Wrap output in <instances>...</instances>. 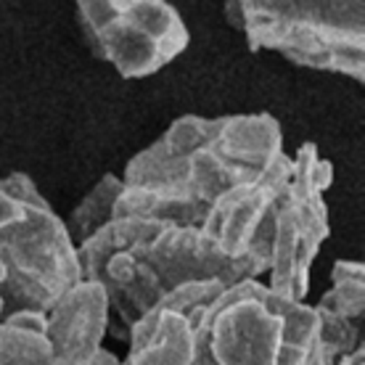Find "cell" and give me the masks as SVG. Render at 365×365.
<instances>
[{
	"label": "cell",
	"instance_id": "15",
	"mask_svg": "<svg viewBox=\"0 0 365 365\" xmlns=\"http://www.w3.org/2000/svg\"><path fill=\"white\" fill-rule=\"evenodd\" d=\"M83 365H122V360H119L114 352H109V349H103L101 347L96 355L91 357V360H85Z\"/></svg>",
	"mask_w": 365,
	"mask_h": 365
},
{
	"label": "cell",
	"instance_id": "6",
	"mask_svg": "<svg viewBox=\"0 0 365 365\" xmlns=\"http://www.w3.org/2000/svg\"><path fill=\"white\" fill-rule=\"evenodd\" d=\"M74 6L91 51L125 80L165 69L191 40L170 0H74Z\"/></svg>",
	"mask_w": 365,
	"mask_h": 365
},
{
	"label": "cell",
	"instance_id": "9",
	"mask_svg": "<svg viewBox=\"0 0 365 365\" xmlns=\"http://www.w3.org/2000/svg\"><path fill=\"white\" fill-rule=\"evenodd\" d=\"M228 286L217 281L185 283L165 294L154 307L128 331V357L122 365H191V318L215 302Z\"/></svg>",
	"mask_w": 365,
	"mask_h": 365
},
{
	"label": "cell",
	"instance_id": "3",
	"mask_svg": "<svg viewBox=\"0 0 365 365\" xmlns=\"http://www.w3.org/2000/svg\"><path fill=\"white\" fill-rule=\"evenodd\" d=\"M252 51L365 83V0H225Z\"/></svg>",
	"mask_w": 365,
	"mask_h": 365
},
{
	"label": "cell",
	"instance_id": "10",
	"mask_svg": "<svg viewBox=\"0 0 365 365\" xmlns=\"http://www.w3.org/2000/svg\"><path fill=\"white\" fill-rule=\"evenodd\" d=\"M109 297L96 281L74 283L46 312V339L53 365H83L109 334Z\"/></svg>",
	"mask_w": 365,
	"mask_h": 365
},
{
	"label": "cell",
	"instance_id": "17",
	"mask_svg": "<svg viewBox=\"0 0 365 365\" xmlns=\"http://www.w3.org/2000/svg\"><path fill=\"white\" fill-rule=\"evenodd\" d=\"M0 283H3V265H0Z\"/></svg>",
	"mask_w": 365,
	"mask_h": 365
},
{
	"label": "cell",
	"instance_id": "1",
	"mask_svg": "<svg viewBox=\"0 0 365 365\" xmlns=\"http://www.w3.org/2000/svg\"><path fill=\"white\" fill-rule=\"evenodd\" d=\"M281 151L273 114H185L128 162L114 215L201 228L222 193L259 178Z\"/></svg>",
	"mask_w": 365,
	"mask_h": 365
},
{
	"label": "cell",
	"instance_id": "2",
	"mask_svg": "<svg viewBox=\"0 0 365 365\" xmlns=\"http://www.w3.org/2000/svg\"><path fill=\"white\" fill-rule=\"evenodd\" d=\"M191 365H304L318 331L307 302H289L259 278L228 286L191 318Z\"/></svg>",
	"mask_w": 365,
	"mask_h": 365
},
{
	"label": "cell",
	"instance_id": "12",
	"mask_svg": "<svg viewBox=\"0 0 365 365\" xmlns=\"http://www.w3.org/2000/svg\"><path fill=\"white\" fill-rule=\"evenodd\" d=\"M0 365H53L46 315L21 310L0 318Z\"/></svg>",
	"mask_w": 365,
	"mask_h": 365
},
{
	"label": "cell",
	"instance_id": "7",
	"mask_svg": "<svg viewBox=\"0 0 365 365\" xmlns=\"http://www.w3.org/2000/svg\"><path fill=\"white\" fill-rule=\"evenodd\" d=\"M334 180V165L315 143H302L292 156V175L278 201L265 286L289 302H304L310 267L329 238V207L323 193Z\"/></svg>",
	"mask_w": 365,
	"mask_h": 365
},
{
	"label": "cell",
	"instance_id": "5",
	"mask_svg": "<svg viewBox=\"0 0 365 365\" xmlns=\"http://www.w3.org/2000/svg\"><path fill=\"white\" fill-rule=\"evenodd\" d=\"M0 185L24 204L21 215L0 228L3 315L21 310L46 315L61 294L83 281L77 247L64 220L43 199L29 175L11 173Z\"/></svg>",
	"mask_w": 365,
	"mask_h": 365
},
{
	"label": "cell",
	"instance_id": "14",
	"mask_svg": "<svg viewBox=\"0 0 365 365\" xmlns=\"http://www.w3.org/2000/svg\"><path fill=\"white\" fill-rule=\"evenodd\" d=\"M119 191H122V178L119 175H103L96 185L91 188V193L85 196L74 212L69 215V220H64L69 238L77 244H83L85 238H91L98 228H103L114 215V201H117Z\"/></svg>",
	"mask_w": 365,
	"mask_h": 365
},
{
	"label": "cell",
	"instance_id": "13",
	"mask_svg": "<svg viewBox=\"0 0 365 365\" xmlns=\"http://www.w3.org/2000/svg\"><path fill=\"white\" fill-rule=\"evenodd\" d=\"M315 310L336 318L363 323L365 310V267L360 259H339L331 270V289L320 297Z\"/></svg>",
	"mask_w": 365,
	"mask_h": 365
},
{
	"label": "cell",
	"instance_id": "11",
	"mask_svg": "<svg viewBox=\"0 0 365 365\" xmlns=\"http://www.w3.org/2000/svg\"><path fill=\"white\" fill-rule=\"evenodd\" d=\"M165 228H170V225L156 222V220L111 215V220L103 228L96 230L91 238H85L83 244H77V262H80L83 281L98 283L101 273H103V267H106V262H109L111 257Z\"/></svg>",
	"mask_w": 365,
	"mask_h": 365
},
{
	"label": "cell",
	"instance_id": "4",
	"mask_svg": "<svg viewBox=\"0 0 365 365\" xmlns=\"http://www.w3.org/2000/svg\"><path fill=\"white\" fill-rule=\"evenodd\" d=\"M247 278H257L252 267L230 262L201 228L170 225L111 257L98 283L128 336L156 302L185 283L217 281L233 286Z\"/></svg>",
	"mask_w": 365,
	"mask_h": 365
},
{
	"label": "cell",
	"instance_id": "8",
	"mask_svg": "<svg viewBox=\"0 0 365 365\" xmlns=\"http://www.w3.org/2000/svg\"><path fill=\"white\" fill-rule=\"evenodd\" d=\"M292 175V156L281 151L265 173L241 182L220 196L210 207L201 230L230 262L249 265L257 278L270 267V244L278 201Z\"/></svg>",
	"mask_w": 365,
	"mask_h": 365
},
{
	"label": "cell",
	"instance_id": "16",
	"mask_svg": "<svg viewBox=\"0 0 365 365\" xmlns=\"http://www.w3.org/2000/svg\"><path fill=\"white\" fill-rule=\"evenodd\" d=\"M336 365H365V347L360 344V347H355L352 352L341 355L336 360Z\"/></svg>",
	"mask_w": 365,
	"mask_h": 365
}]
</instances>
